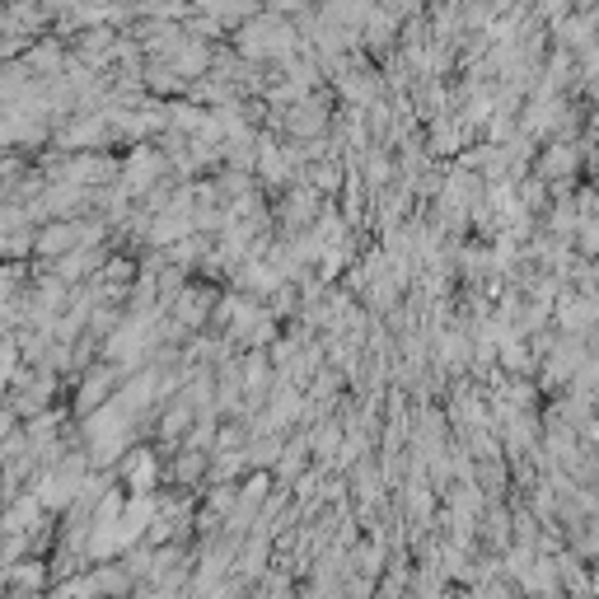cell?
I'll return each instance as SVG.
<instances>
[{
	"label": "cell",
	"mask_w": 599,
	"mask_h": 599,
	"mask_svg": "<svg viewBox=\"0 0 599 599\" xmlns=\"http://www.w3.org/2000/svg\"><path fill=\"white\" fill-rule=\"evenodd\" d=\"M267 375H272V366H267V360L254 352V356H248L244 360V389L248 393H258V389H267Z\"/></svg>",
	"instance_id": "obj_7"
},
{
	"label": "cell",
	"mask_w": 599,
	"mask_h": 599,
	"mask_svg": "<svg viewBox=\"0 0 599 599\" xmlns=\"http://www.w3.org/2000/svg\"><path fill=\"white\" fill-rule=\"evenodd\" d=\"M286 127H291V136H300V140H309L314 132H323V127H328V113H323V99H300V103L291 108V118H286Z\"/></svg>",
	"instance_id": "obj_2"
},
{
	"label": "cell",
	"mask_w": 599,
	"mask_h": 599,
	"mask_svg": "<svg viewBox=\"0 0 599 599\" xmlns=\"http://www.w3.org/2000/svg\"><path fill=\"white\" fill-rule=\"evenodd\" d=\"M155 454L150 450H132V460H127V482H132V492H150V482H155Z\"/></svg>",
	"instance_id": "obj_6"
},
{
	"label": "cell",
	"mask_w": 599,
	"mask_h": 599,
	"mask_svg": "<svg viewBox=\"0 0 599 599\" xmlns=\"http://www.w3.org/2000/svg\"><path fill=\"white\" fill-rule=\"evenodd\" d=\"M10 580H14V586H34V590H42V566L34 562V566H10Z\"/></svg>",
	"instance_id": "obj_9"
},
{
	"label": "cell",
	"mask_w": 599,
	"mask_h": 599,
	"mask_svg": "<svg viewBox=\"0 0 599 599\" xmlns=\"http://www.w3.org/2000/svg\"><path fill=\"white\" fill-rule=\"evenodd\" d=\"M240 47H244L248 57H262V61L267 57H286L291 47H295V34L281 24V14H262V20L254 14V24L240 28Z\"/></svg>",
	"instance_id": "obj_1"
},
{
	"label": "cell",
	"mask_w": 599,
	"mask_h": 599,
	"mask_svg": "<svg viewBox=\"0 0 599 599\" xmlns=\"http://www.w3.org/2000/svg\"><path fill=\"white\" fill-rule=\"evenodd\" d=\"M314 207H319V193H314L309 183H295L286 193V225H309Z\"/></svg>",
	"instance_id": "obj_4"
},
{
	"label": "cell",
	"mask_w": 599,
	"mask_h": 599,
	"mask_svg": "<svg viewBox=\"0 0 599 599\" xmlns=\"http://www.w3.org/2000/svg\"><path fill=\"white\" fill-rule=\"evenodd\" d=\"M305 183L314 187V193H333V187L342 183V173H338V164H314Z\"/></svg>",
	"instance_id": "obj_8"
},
{
	"label": "cell",
	"mask_w": 599,
	"mask_h": 599,
	"mask_svg": "<svg viewBox=\"0 0 599 599\" xmlns=\"http://www.w3.org/2000/svg\"><path fill=\"white\" fill-rule=\"evenodd\" d=\"M179 323H187V328H197L207 314H216V305H211V291H183L179 295Z\"/></svg>",
	"instance_id": "obj_5"
},
{
	"label": "cell",
	"mask_w": 599,
	"mask_h": 599,
	"mask_svg": "<svg viewBox=\"0 0 599 599\" xmlns=\"http://www.w3.org/2000/svg\"><path fill=\"white\" fill-rule=\"evenodd\" d=\"M576 164H580V150L566 146V140H558V146H548L539 155V179H572Z\"/></svg>",
	"instance_id": "obj_3"
}]
</instances>
